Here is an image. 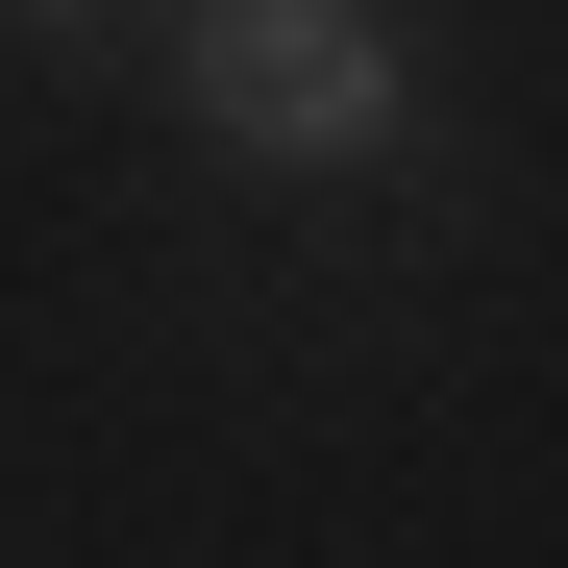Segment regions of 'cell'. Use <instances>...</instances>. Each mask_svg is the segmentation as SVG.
Returning <instances> with one entry per match:
<instances>
[{"label":"cell","instance_id":"1","mask_svg":"<svg viewBox=\"0 0 568 568\" xmlns=\"http://www.w3.org/2000/svg\"><path fill=\"white\" fill-rule=\"evenodd\" d=\"M173 100L247 173H371L420 124V0H173Z\"/></svg>","mask_w":568,"mask_h":568},{"label":"cell","instance_id":"2","mask_svg":"<svg viewBox=\"0 0 568 568\" xmlns=\"http://www.w3.org/2000/svg\"><path fill=\"white\" fill-rule=\"evenodd\" d=\"M26 26H74V50H100V26H173V0H26Z\"/></svg>","mask_w":568,"mask_h":568}]
</instances>
